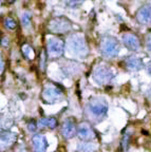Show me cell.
Returning a JSON list of instances; mask_svg holds the SVG:
<instances>
[{
    "instance_id": "obj_1",
    "label": "cell",
    "mask_w": 151,
    "mask_h": 152,
    "mask_svg": "<svg viewBox=\"0 0 151 152\" xmlns=\"http://www.w3.org/2000/svg\"><path fill=\"white\" fill-rule=\"evenodd\" d=\"M108 111V104L104 98L94 97L87 105V114L94 121H101L105 118Z\"/></svg>"
},
{
    "instance_id": "obj_20",
    "label": "cell",
    "mask_w": 151,
    "mask_h": 152,
    "mask_svg": "<svg viewBox=\"0 0 151 152\" xmlns=\"http://www.w3.org/2000/svg\"><path fill=\"white\" fill-rule=\"evenodd\" d=\"M130 138H131V134H130V133H126V134L124 135V137H123V140H122V148L123 149H127L128 148Z\"/></svg>"
},
{
    "instance_id": "obj_7",
    "label": "cell",
    "mask_w": 151,
    "mask_h": 152,
    "mask_svg": "<svg viewBox=\"0 0 151 152\" xmlns=\"http://www.w3.org/2000/svg\"><path fill=\"white\" fill-rule=\"evenodd\" d=\"M114 77L112 71L109 68L106 67H98L94 70L93 73V78L97 84H106L112 80V78Z\"/></svg>"
},
{
    "instance_id": "obj_22",
    "label": "cell",
    "mask_w": 151,
    "mask_h": 152,
    "mask_svg": "<svg viewBox=\"0 0 151 152\" xmlns=\"http://www.w3.org/2000/svg\"><path fill=\"white\" fill-rule=\"evenodd\" d=\"M26 127H28V130H29L30 132H35L38 126H37V124L35 121H31L28 123V126H26Z\"/></svg>"
},
{
    "instance_id": "obj_26",
    "label": "cell",
    "mask_w": 151,
    "mask_h": 152,
    "mask_svg": "<svg viewBox=\"0 0 151 152\" xmlns=\"http://www.w3.org/2000/svg\"><path fill=\"white\" fill-rule=\"evenodd\" d=\"M66 4L72 5V7H76V5L82 4V1H68V2H66Z\"/></svg>"
},
{
    "instance_id": "obj_10",
    "label": "cell",
    "mask_w": 151,
    "mask_h": 152,
    "mask_svg": "<svg viewBox=\"0 0 151 152\" xmlns=\"http://www.w3.org/2000/svg\"><path fill=\"white\" fill-rule=\"evenodd\" d=\"M123 42L126 48H128L131 51H137L141 47V42L136 35L134 34L126 33L123 35Z\"/></svg>"
},
{
    "instance_id": "obj_11",
    "label": "cell",
    "mask_w": 151,
    "mask_h": 152,
    "mask_svg": "<svg viewBox=\"0 0 151 152\" xmlns=\"http://www.w3.org/2000/svg\"><path fill=\"white\" fill-rule=\"evenodd\" d=\"M60 132L63 134V136L67 140L69 138H72L75 134L77 133V129L75 127V124L72 121H65L63 124L61 125V128H60Z\"/></svg>"
},
{
    "instance_id": "obj_4",
    "label": "cell",
    "mask_w": 151,
    "mask_h": 152,
    "mask_svg": "<svg viewBox=\"0 0 151 152\" xmlns=\"http://www.w3.org/2000/svg\"><path fill=\"white\" fill-rule=\"evenodd\" d=\"M99 49H101V54L107 58L115 57V56H117L118 52H120L118 42L114 37L111 36H106L101 39Z\"/></svg>"
},
{
    "instance_id": "obj_21",
    "label": "cell",
    "mask_w": 151,
    "mask_h": 152,
    "mask_svg": "<svg viewBox=\"0 0 151 152\" xmlns=\"http://www.w3.org/2000/svg\"><path fill=\"white\" fill-rule=\"evenodd\" d=\"M58 126V121L55 117H50L48 118V128L50 129H55Z\"/></svg>"
},
{
    "instance_id": "obj_12",
    "label": "cell",
    "mask_w": 151,
    "mask_h": 152,
    "mask_svg": "<svg viewBox=\"0 0 151 152\" xmlns=\"http://www.w3.org/2000/svg\"><path fill=\"white\" fill-rule=\"evenodd\" d=\"M32 143H33L34 150L36 152H44L48 148V140H47L44 135H34L33 138H32Z\"/></svg>"
},
{
    "instance_id": "obj_30",
    "label": "cell",
    "mask_w": 151,
    "mask_h": 152,
    "mask_svg": "<svg viewBox=\"0 0 151 152\" xmlns=\"http://www.w3.org/2000/svg\"><path fill=\"white\" fill-rule=\"evenodd\" d=\"M0 4H1V1H0Z\"/></svg>"
},
{
    "instance_id": "obj_19",
    "label": "cell",
    "mask_w": 151,
    "mask_h": 152,
    "mask_svg": "<svg viewBox=\"0 0 151 152\" xmlns=\"http://www.w3.org/2000/svg\"><path fill=\"white\" fill-rule=\"evenodd\" d=\"M21 23L24 27H29L31 23V15L29 13H23L21 16Z\"/></svg>"
},
{
    "instance_id": "obj_9",
    "label": "cell",
    "mask_w": 151,
    "mask_h": 152,
    "mask_svg": "<svg viewBox=\"0 0 151 152\" xmlns=\"http://www.w3.org/2000/svg\"><path fill=\"white\" fill-rule=\"evenodd\" d=\"M77 136L82 140H92L95 138V132L94 130L92 129V127L89 124L87 123H82L78 126V128H77Z\"/></svg>"
},
{
    "instance_id": "obj_28",
    "label": "cell",
    "mask_w": 151,
    "mask_h": 152,
    "mask_svg": "<svg viewBox=\"0 0 151 152\" xmlns=\"http://www.w3.org/2000/svg\"><path fill=\"white\" fill-rule=\"evenodd\" d=\"M147 71H148L149 74H151V63H149L148 65H147Z\"/></svg>"
},
{
    "instance_id": "obj_5",
    "label": "cell",
    "mask_w": 151,
    "mask_h": 152,
    "mask_svg": "<svg viewBox=\"0 0 151 152\" xmlns=\"http://www.w3.org/2000/svg\"><path fill=\"white\" fill-rule=\"evenodd\" d=\"M72 29L71 22L65 17H56L49 22V30L53 34H65Z\"/></svg>"
},
{
    "instance_id": "obj_14",
    "label": "cell",
    "mask_w": 151,
    "mask_h": 152,
    "mask_svg": "<svg viewBox=\"0 0 151 152\" xmlns=\"http://www.w3.org/2000/svg\"><path fill=\"white\" fill-rule=\"evenodd\" d=\"M125 65L127 69H129L130 71H139L144 67V63H143L141 58L134 57V56L127 58L125 60Z\"/></svg>"
},
{
    "instance_id": "obj_15",
    "label": "cell",
    "mask_w": 151,
    "mask_h": 152,
    "mask_svg": "<svg viewBox=\"0 0 151 152\" xmlns=\"http://www.w3.org/2000/svg\"><path fill=\"white\" fill-rule=\"evenodd\" d=\"M21 52L22 55L24 56V58H26L28 60H34L35 59V51L34 49L30 46L29 44H24L21 47Z\"/></svg>"
},
{
    "instance_id": "obj_17",
    "label": "cell",
    "mask_w": 151,
    "mask_h": 152,
    "mask_svg": "<svg viewBox=\"0 0 151 152\" xmlns=\"http://www.w3.org/2000/svg\"><path fill=\"white\" fill-rule=\"evenodd\" d=\"M39 65L42 72L46 71V65H47V52L44 50L41 51L40 53V61H39Z\"/></svg>"
},
{
    "instance_id": "obj_13",
    "label": "cell",
    "mask_w": 151,
    "mask_h": 152,
    "mask_svg": "<svg viewBox=\"0 0 151 152\" xmlns=\"http://www.w3.org/2000/svg\"><path fill=\"white\" fill-rule=\"evenodd\" d=\"M136 20L141 24H147L151 23V7H141L136 13Z\"/></svg>"
},
{
    "instance_id": "obj_8",
    "label": "cell",
    "mask_w": 151,
    "mask_h": 152,
    "mask_svg": "<svg viewBox=\"0 0 151 152\" xmlns=\"http://www.w3.org/2000/svg\"><path fill=\"white\" fill-rule=\"evenodd\" d=\"M17 140V134L9 131L0 132V152H4L10 149Z\"/></svg>"
},
{
    "instance_id": "obj_6",
    "label": "cell",
    "mask_w": 151,
    "mask_h": 152,
    "mask_svg": "<svg viewBox=\"0 0 151 152\" xmlns=\"http://www.w3.org/2000/svg\"><path fill=\"white\" fill-rule=\"evenodd\" d=\"M65 51V42L58 38H50L47 44V52L48 57L51 59H56L63 54Z\"/></svg>"
},
{
    "instance_id": "obj_16",
    "label": "cell",
    "mask_w": 151,
    "mask_h": 152,
    "mask_svg": "<svg viewBox=\"0 0 151 152\" xmlns=\"http://www.w3.org/2000/svg\"><path fill=\"white\" fill-rule=\"evenodd\" d=\"M96 146L92 143H85L79 146V152H95Z\"/></svg>"
},
{
    "instance_id": "obj_18",
    "label": "cell",
    "mask_w": 151,
    "mask_h": 152,
    "mask_svg": "<svg viewBox=\"0 0 151 152\" xmlns=\"http://www.w3.org/2000/svg\"><path fill=\"white\" fill-rule=\"evenodd\" d=\"M4 24H5V27H7V29H11V30L16 29V27H17L16 21H15L13 18H11V17H7V18H5V19H4Z\"/></svg>"
},
{
    "instance_id": "obj_24",
    "label": "cell",
    "mask_w": 151,
    "mask_h": 152,
    "mask_svg": "<svg viewBox=\"0 0 151 152\" xmlns=\"http://www.w3.org/2000/svg\"><path fill=\"white\" fill-rule=\"evenodd\" d=\"M3 71H4V63H3L2 56L0 54V79H1V76L3 74Z\"/></svg>"
},
{
    "instance_id": "obj_25",
    "label": "cell",
    "mask_w": 151,
    "mask_h": 152,
    "mask_svg": "<svg viewBox=\"0 0 151 152\" xmlns=\"http://www.w3.org/2000/svg\"><path fill=\"white\" fill-rule=\"evenodd\" d=\"M146 47L147 49H148V51H150L151 52V33L148 35V37H147V40H146Z\"/></svg>"
},
{
    "instance_id": "obj_29",
    "label": "cell",
    "mask_w": 151,
    "mask_h": 152,
    "mask_svg": "<svg viewBox=\"0 0 151 152\" xmlns=\"http://www.w3.org/2000/svg\"><path fill=\"white\" fill-rule=\"evenodd\" d=\"M149 98L151 99V90H150V92H149Z\"/></svg>"
},
{
    "instance_id": "obj_3",
    "label": "cell",
    "mask_w": 151,
    "mask_h": 152,
    "mask_svg": "<svg viewBox=\"0 0 151 152\" xmlns=\"http://www.w3.org/2000/svg\"><path fill=\"white\" fill-rule=\"evenodd\" d=\"M67 49L74 56H86L88 54V44L82 35H72L67 41Z\"/></svg>"
},
{
    "instance_id": "obj_27",
    "label": "cell",
    "mask_w": 151,
    "mask_h": 152,
    "mask_svg": "<svg viewBox=\"0 0 151 152\" xmlns=\"http://www.w3.org/2000/svg\"><path fill=\"white\" fill-rule=\"evenodd\" d=\"M0 44H2L3 47H7L9 46V38H7V37H4V38L1 39V42Z\"/></svg>"
},
{
    "instance_id": "obj_23",
    "label": "cell",
    "mask_w": 151,
    "mask_h": 152,
    "mask_svg": "<svg viewBox=\"0 0 151 152\" xmlns=\"http://www.w3.org/2000/svg\"><path fill=\"white\" fill-rule=\"evenodd\" d=\"M37 126H38L39 128H44V127H48V118H41V119H39Z\"/></svg>"
},
{
    "instance_id": "obj_2",
    "label": "cell",
    "mask_w": 151,
    "mask_h": 152,
    "mask_svg": "<svg viewBox=\"0 0 151 152\" xmlns=\"http://www.w3.org/2000/svg\"><path fill=\"white\" fill-rule=\"evenodd\" d=\"M63 98V88L56 84H48L43 87L41 99L46 104H55Z\"/></svg>"
}]
</instances>
